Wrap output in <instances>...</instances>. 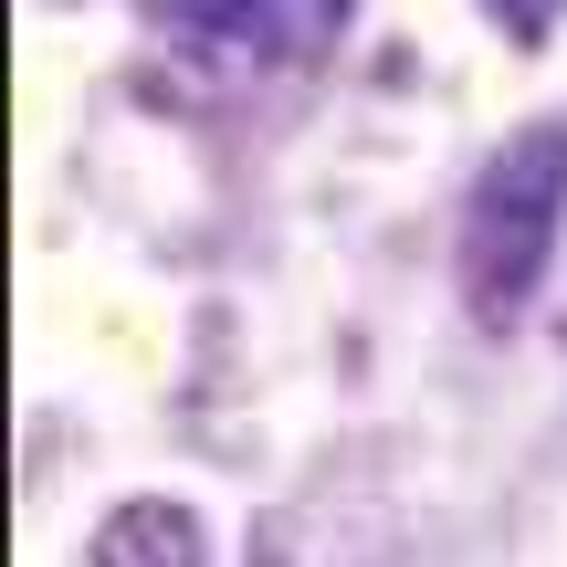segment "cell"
Masks as SVG:
<instances>
[{
	"label": "cell",
	"instance_id": "cell-1",
	"mask_svg": "<svg viewBox=\"0 0 567 567\" xmlns=\"http://www.w3.org/2000/svg\"><path fill=\"white\" fill-rule=\"evenodd\" d=\"M567 243V116H526L494 137V158L473 168L463 221H452V295L484 337H515L536 316Z\"/></svg>",
	"mask_w": 567,
	"mask_h": 567
},
{
	"label": "cell",
	"instance_id": "cell-2",
	"mask_svg": "<svg viewBox=\"0 0 567 567\" xmlns=\"http://www.w3.org/2000/svg\"><path fill=\"white\" fill-rule=\"evenodd\" d=\"M137 11L210 74H305L347 42L358 0H137Z\"/></svg>",
	"mask_w": 567,
	"mask_h": 567
},
{
	"label": "cell",
	"instance_id": "cell-3",
	"mask_svg": "<svg viewBox=\"0 0 567 567\" xmlns=\"http://www.w3.org/2000/svg\"><path fill=\"white\" fill-rule=\"evenodd\" d=\"M84 567H210V526L189 494H126V505L95 515Z\"/></svg>",
	"mask_w": 567,
	"mask_h": 567
},
{
	"label": "cell",
	"instance_id": "cell-4",
	"mask_svg": "<svg viewBox=\"0 0 567 567\" xmlns=\"http://www.w3.org/2000/svg\"><path fill=\"white\" fill-rule=\"evenodd\" d=\"M484 21L515 42V53H547V42H557V21H567V0H484Z\"/></svg>",
	"mask_w": 567,
	"mask_h": 567
}]
</instances>
